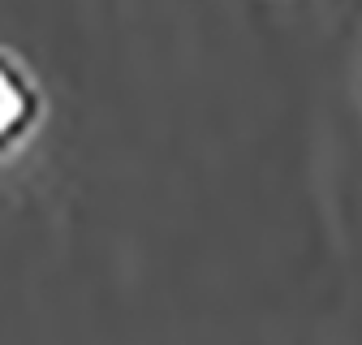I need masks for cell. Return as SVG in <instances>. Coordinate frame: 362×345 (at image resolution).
Wrapping results in <instances>:
<instances>
[{"label": "cell", "instance_id": "obj_1", "mask_svg": "<svg viewBox=\"0 0 362 345\" xmlns=\"http://www.w3.org/2000/svg\"><path fill=\"white\" fill-rule=\"evenodd\" d=\"M35 121V95H30V86L0 61V151L13 147L26 129Z\"/></svg>", "mask_w": 362, "mask_h": 345}]
</instances>
